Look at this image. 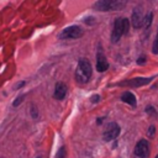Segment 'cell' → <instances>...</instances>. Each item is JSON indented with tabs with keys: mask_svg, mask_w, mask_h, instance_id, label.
Listing matches in <instances>:
<instances>
[{
	"mask_svg": "<svg viewBox=\"0 0 158 158\" xmlns=\"http://www.w3.org/2000/svg\"><path fill=\"white\" fill-rule=\"evenodd\" d=\"M93 74V67L90 62L85 58H81L78 63L77 70H75V79L79 84H86Z\"/></svg>",
	"mask_w": 158,
	"mask_h": 158,
	"instance_id": "cell-1",
	"label": "cell"
},
{
	"mask_svg": "<svg viewBox=\"0 0 158 158\" xmlns=\"http://www.w3.org/2000/svg\"><path fill=\"white\" fill-rule=\"evenodd\" d=\"M128 20L127 19H122V17H118L116 19L115 23H114V28H112V32H111V42L112 43H116L118 42V40L121 38L122 35H126L128 32Z\"/></svg>",
	"mask_w": 158,
	"mask_h": 158,
	"instance_id": "cell-2",
	"label": "cell"
},
{
	"mask_svg": "<svg viewBox=\"0 0 158 158\" xmlns=\"http://www.w3.org/2000/svg\"><path fill=\"white\" fill-rule=\"evenodd\" d=\"M126 5V1H121V0H100L94 2L93 7L98 11H116V10H121L123 6Z\"/></svg>",
	"mask_w": 158,
	"mask_h": 158,
	"instance_id": "cell-3",
	"label": "cell"
},
{
	"mask_svg": "<svg viewBox=\"0 0 158 158\" xmlns=\"http://www.w3.org/2000/svg\"><path fill=\"white\" fill-rule=\"evenodd\" d=\"M84 35V31L81 30L80 26H77V25H73V26H69L67 28H64L60 33H59V38L60 40H75V38H79Z\"/></svg>",
	"mask_w": 158,
	"mask_h": 158,
	"instance_id": "cell-4",
	"label": "cell"
},
{
	"mask_svg": "<svg viewBox=\"0 0 158 158\" xmlns=\"http://www.w3.org/2000/svg\"><path fill=\"white\" fill-rule=\"evenodd\" d=\"M120 126L116 123V122H110L106 125V127L104 128V132H102V138L109 142V141H112L115 138H117V136L120 135Z\"/></svg>",
	"mask_w": 158,
	"mask_h": 158,
	"instance_id": "cell-5",
	"label": "cell"
},
{
	"mask_svg": "<svg viewBox=\"0 0 158 158\" xmlns=\"http://www.w3.org/2000/svg\"><path fill=\"white\" fill-rule=\"evenodd\" d=\"M153 78H133V79H128V80H123L117 83V85L120 86H130V88H139L143 85H147L152 81Z\"/></svg>",
	"mask_w": 158,
	"mask_h": 158,
	"instance_id": "cell-6",
	"label": "cell"
},
{
	"mask_svg": "<svg viewBox=\"0 0 158 158\" xmlns=\"http://www.w3.org/2000/svg\"><path fill=\"white\" fill-rule=\"evenodd\" d=\"M109 68V62L102 52V48H101V44L98 46V52H96V70L102 73L105 70H107Z\"/></svg>",
	"mask_w": 158,
	"mask_h": 158,
	"instance_id": "cell-7",
	"label": "cell"
},
{
	"mask_svg": "<svg viewBox=\"0 0 158 158\" xmlns=\"http://www.w3.org/2000/svg\"><path fill=\"white\" fill-rule=\"evenodd\" d=\"M135 154L139 158H147L149 156V143L147 139H139L135 147Z\"/></svg>",
	"mask_w": 158,
	"mask_h": 158,
	"instance_id": "cell-8",
	"label": "cell"
},
{
	"mask_svg": "<svg viewBox=\"0 0 158 158\" xmlns=\"http://www.w3.org/2000/svg\"><path fill=\"white\" fill-rule=\"evenodd\" d=\"M131 21H132V26H133V28H139V27L143 26L144 16H143L142 7H141V6L135 7V10L132 11V15H131Z\"/></svg>",
	"mask_w": 158,
	"mask_h": 158,
	"instance_id": "cell-9",
	"label": "cell"
},
{
	"mask_svg": "<svg viewBox=\"0 0 158 158\" xmlns=\"http://www.w3.org/2000/svg\"><path fill=\"white\" fill-rule=\"evenodd\" d=\"M65 95H67V85L62 81H58L56 84V88H54V94H53L54 99L62 100V99H64Z\"/></svg>",
	"mask_w": 158,
	"mask_h": 158,
	"instance_id": "cell-10",
	"label": "cell"
},
{
	"mask_svg": "<svg viewBox=\"0 0 158 158\" xmlns=\"http://www.w3.org/2000/svg\"><path fill=\"white\" fill-rule=\"evenodd\" d=\"M121 100L126 104H130L132 107H136L137 106V100H136V96L131 93V91H125L121 96Z\"/></svg>",
	"mask_w": 158,
	"mask_h": 158,
	"instance_id": "cell-11",
	"label": "cell"
},
{
	"mask_svg": "<svg viewBox=\"0 0 158 158\" xmlns=\"http://www.w3.org/2000/svg\"><path fill=\"white\" fill-rule=\"evenodd\" d=\"M152 19H153V12H148L147 14V16L144 17V21H143V27L146 28V31H148V28H149V25H151V22H152Z\"/></svg>",
	"mask_w": 158,
	"mask_h": 158,
	"instance_id": "cell-12",
	"label": "cell"
},
{
	"mask_svg": "<svg viewBox=\"0 0 158 158\" xmlns=\"http://www.w3.org/2000/svg\"><path fill=\"white\" fill-rule=\"evenodd\" d=\"M152 52L154 54H158V28H157V35H156V38H154V42L152 46Z\"/></svg>",
	"mask_w": 158,
	"mask_h": 158,
	"instance_id": "cell-13",
	"label": "cell"
},
{
	"mask_svg": "<svg viewBox=\"0 0 158 158\" xmlns=\"http://www.w3.org/2000/svg\"><path fill=\"white\" fill-rule=\"evenodd\" d=\"M56 158H65V147H60L59 151L57 152Z\"/></svg>",
	"mask_w": 158,
	"mask_h": 158,
	"instance_id": "cell-14",
	"label": "cell"
},
{
	"mask_svg": "<svg viewBox=\"0 0 158 158\" xmlns=\"http://www.w3.org/2000/svg\"><path fill=\"white\" fill-rule=\"evenodd\" d=\"M22 98H23V95H20V96L17 98V100L12 102V105H14V106H17V105H19V104H20V102L22 101Z\"/></svg>",
	"mask_w": 158,
	"mask_h": 158,
	"instance_id": "cell-15",
	"label": "cell"
},
{
	"mask_svg": "<svg viewBox=\"0 0 158 158\" xmlns=\"http://www.w3.org/2000/svg\"><path fill=\"white\" fill-rule=\"evenodd\" d=\"M153 107H151V106H148L147 109H146V111L148 112V114H151V115H154V116H157V112L154 111V110H152Z\"/></svg>",
	"mask_w": 158,
	"mask_h": 158,
	"instance_id": "cell-16",
	"label": "cell"
},
{
	"mask_svg": "<svg viewBox=\"0 0 158 158\" xmlns=\"http://www.w3.org/2000/svg\"><path fill=\"white\" fill-rule=\"evenodd\" d=\"M154 132H156L154 126H151V127H149V131H148V136H149V137H152V136L154 135Z\"/></svg>",
	"mask_w": 158,
	"mask_h": 158,
	"instance_id": "cell-17",
	"label": "cell"
},
{
	"mask_svg": "<svg viewBox=\"0 0 158 158\" xmlns=\"http://www.w3.org/2000/svg\"><path fill=\"white\" fill-rule=\"evenodd\" d=\"M137 63H138V64H144V63H146V57H144V56H143V57H139L138 60H137Z\"/></svg>",
	"mask_w": 158,
	"mask_h": 158,
	"instance_id": "cell-18",
	"label": "cell"
},
{
	"mask_svg": "<svg viewBox=\"0 0 158 158\" xmlns=\"http://www.w3.org/2000/svg\"><path fill=\"white\" fill-rule=\"evenodd\" d=\"M99 100H100V96H99V95H95V96L91 98V101H93V102H98Z\"/></svg>",
	"mask_w": 158,
	"mask_h": 158,
	"instance_id": "cell-19",
	"label": "cell"
},
{
	"mask_svg": "<svg viewBox=\"0 0 158 158\" xmlns=\"http://www.w3.org/2000/svg\"><path fill=\"white\" fill-rule=\"evenodd\" d=\"M156 158H158V156H156Z\"/></svg>",
	"mask_w": 158,
	"mask_h": 158,
	"instance_id": "cell-20",
	"label": "cell"
},
{
	"mask_svg": "<svg viewBox=\"0 0 158 158\" xmlns=\"http://www.w3.org/2000/svg\"><path fill=\"white\" fill-rule=\"evenodd\" d=\"M37 158H41V157H37Z\"/></svg>",
	"mask_w": 158,
	"mask_h": 158,
	"instance_id": "cell-21",
	"label": "cell"
}]
</instances>
